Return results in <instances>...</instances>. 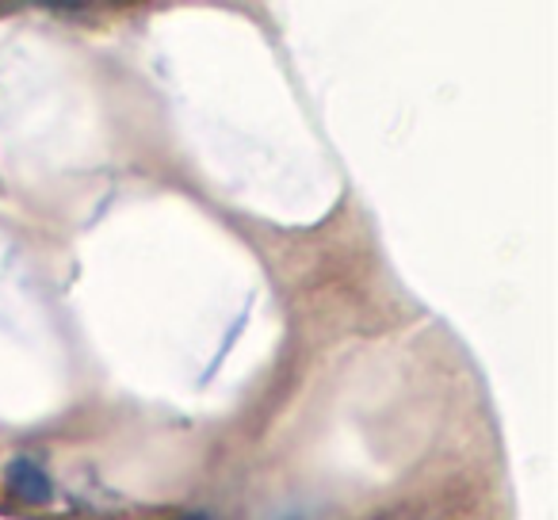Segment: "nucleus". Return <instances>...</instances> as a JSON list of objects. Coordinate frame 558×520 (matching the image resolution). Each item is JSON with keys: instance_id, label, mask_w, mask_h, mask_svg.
I'll list each match as a JSON object with an SVG mask.
<instances>
[{"instance_id": "1", "label": "nucleus", "mask_w": 558, "mask_h": 520, "mask_svg": "<svg viewBox=\"0 0 558 520\" xmlns=\"http://www.w3.org/2000/svg\"><path fill=\"white\" fill-rule=\"evenodd\" d=\"M4 486L16 501L24 505H50L54 501V482H50L47 467L32 456H12L4 467Z\"/></svg>"}, {"instance_id": "2", "label": "nucleus", "mask_w": 558, "mask_h": 520, "mask_svg": "<svg viewBox=\"0 0 558 520\" xmlns=\"http://www.w3.org/2000/svg\"><path fill=\"white\" fill-rule=\"evenodd\" d=\"M177 520H215L210 512H184V517H177Z\"/></svg>"}]
</instances>
